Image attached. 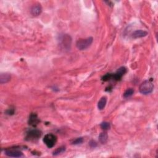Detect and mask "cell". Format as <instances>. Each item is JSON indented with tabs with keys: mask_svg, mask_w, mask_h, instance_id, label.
I'll use <instances>...</instances> for the list:
<instances>
[{
	"mask_svg": "<svg viewBox=\"0 0 158 158\" xmlns=\"http://www.w3.org/2000/svg\"><path fill=\"white\" fill-rule=\"evenodd\" d=\"M101 127L104 130H109V129L111 128V125L108 122H104L101 124Z\"/></svg>",
	"mask_w": 158,
	"mask_h": 158,
	"instance_id": "obj_16",
	"label": "cell"
},
{
	"mask_svg": "<svg viewBox=\"0 0 158 158\" xmlns=\"http://www.w3.org/2000/svg\"><path fill=\"white\" fill-rule=\"evenodd\" d=\"M66 151V147L65 146H61L59 148H57L55 151L53 152V155L55 156H57L59 155L60 154L63 153L64 151Z\"/></svg>",
	"mask_w": 158,
	"mask_h": 158,
	"instance_id": "obj_14",
	"label": "cell"
},
{
	"mask_svg": "<svg viewBox=\"0 0 158 158\" xmlns=\"http://www.w3.org/2000/svg\"><path fill=\"white\" fill-rule=\"evenodd\" d=\"M43 142L48 148H53L57 142V136L52 134H47L45 136Z\"/></svg>",
	"mask_w": 158,
	"mask_h": 158,
	"instance_id": "obj_4",
	"label": "cell"
},
{
	"mask_svg": "<svg viewBox=\"0 0 158 158\" xmlns=\"http://www.w3.org/2000/svg\"><path fill=\"white\" fill-rule=\"evenodd\" d=\"M11 80V75L7 73H2L0 75V83L1 84L8 83Z\"/></svg>",
	"mask_w": 158,
	"mask_h": 158,
	"instance_id": "obj_11",
	"label": "cell"
},
{
	"mask_svg": "<svg viewBox=\"0 0 158 158\" xmlns=\"http://www.w3.org/2000/svg\"><path fill=\"white\" fill-rule=\"evenodd\" d=\"M41 10L42 8L40 5H35L32 6V8H31V13L33 16H37L40 14Z\"/></svg>",
	"mask_w": 158,
	"mask_h": 158,
	"instance_id": "obj_9",
	"label": "cell"
},
{
	"mask_svg": "<svg viewBox=\"0 0 158 158\" xmlns=\"http://www.w3.org/2000/svg\"><path fill=\"white\" fill-rule=\"evenodd\" d=\"M5 154L9 157H20L23 156L22 153L19 150L15 149H8L5 150Z\"/></svg>",
	"mask_w": 158,
	"mask_h": 158,
	"instance_id": "obj_6",
	"label": "cell"
},
{
	"mask_svg": "<svg viewBox=\"0 0 158 158\" xmlns=\"http://www.w3.org/2000/svg\"><path fill=\"white\" fill-rule=\"evenodd\" d=\"M89 145L92 147V148H95V147H96V146H97V143L95 141L92 140L89 143Z\"/></svg>",
	"mask_w": 158,
	"mask_h": 158,
	"instance_id": "obj_19",
	"label": "cell"
},
{
	"mask_svg": "<svg viewBox=\"0 0 158 158\" xmlns=\"http://www.w3.org/2000/svg\"><path fill=\"white\" fill-rule=\"evenodd\" d=\"M93 42V38L88 37L85 39H80L77 41L76 46L78 49L84 50L88 48Z\"/></svg>",
	"mask_w": 158,
	"mask_h": 158,
	"instance_id": "obj_2",
	"label": "cell"
},
{
	"mask_svg": "<svg viewBox=\"0 0 158 158\" xmlns=\"http://www.w3.org/2000/svg\"><path fill=\"white\" fill-rule=\"evenodd\" d=\"M154 85L150 80H145L140 86V92L143 95H148L153 90Z\"/></svg>",
	"mask_w": 158,
	"mask_h": 158,
	"instance_id": "obj_1",
	"label": "cell"
},
{
	"mask_svg": "<svg viewBox=\"0 0 158 158\" xmlns=\"http://www.w3.org/2000/svg\"><path fill=\"white\" fill-rule=\"evenodd\" d=\"M113 78V74H106L105 76H103V78H102V80L103 81H105V82H106V81H108L109 80H111V79H112Z\"/></svg>",
	"mask_w": 158,
	"mask_h": 158,
	"instance_id": "obj_17",
	"label": "cell"
},
{
	"mask_svg": "<svg viewBox=\"0 0 158 158\" xmlns=\"http://www.w3.org/2000/svg\"><path fill=\"white\" fill-rule=\"evenodd\" d=\"M106 103H107V98L106 97H102V98L100 99V100L98 102V107L99 110H102L104 108H105V107L106 105Z\"/></svg>",
	"mask_w": 158,
	"mask_h": 158,
	"instance_id": "obj_12",
	"label": "cell"
},
{
	"mask_svg": "<svg viewBox=\"0 0 158 158\" xmlns=\"http://www.w3.org/2000/svg\"><path fill=\"white\" fill-rule=\"evenodd\" d=\"M148 35V32L145 30H136L132 35V37L133 38H138L144 37Z\"/></svg>",
	"mask_w": 158,
	"mask_h": 158,
	"instance_id": "obj_10",
	"label": "cell"
},
{
	"mask_svg": "<svg viewBox=\"0 0 158 158\" xmlns=\"http://www.w3.org/2000/svg\"><path fill=\"white\" fill-rule=\"evenodd\" d=\"M61 43L63 46L64 48L66 49H69L70 48L71 46V42H72V39L69 35H64L60 39Z\"/></svg>",
	"mask_w": 158,
	"mask_h": 158,
	"instance_id": "obj_5",
	"label": "cell"
},
{
	"mask_svg": "<svg viewBox=\"0 0 158 158\" xmlns=\"http://www.w3.org/2000/svg\"><path fill=\"white\" fill-rule=\"evenodd\" d=\"M126 68L124 67H121L117 70L116 74L113 75V78L116 80H119L122 77L123 75L126 73Z\"/></svg>",
	"mask_w": 158,
	"mask_h": 158,
	"instance_id": "obj_7",
	"label": "cell"
},
{
	"mask_svg": "<svg viewBox=\"0 0 158 158\" xmlns=\"http://www.w3.org/2000/svg\"><path fill=\"white\" fill-rule=\"evenodd\" d=\"M134 93V89H133V88H128L124 93V97L125 98H129V97H130L131 96L133 95Z\"/></svg>",
	"mask_w": 158,
	"mask_h": 158,
	"instance_id": "obj_15",
	"label": "cell"
},
{
	"mask_svg": "<svg viewBox=\"0 0 158 158\" xmlns=\"http://www.w3.org/2000/svg\"><path fill=\"white\" fill-rule=\"evenodd\" d=\"M41 136V132L38 130H32L27 132L26 140L30 142H35L40 138Z\"/></svg>",
	"mask_w": 158,
	"mask_h": 158,
	"instance_id": "obj_3",
	"label": "cell"
},
{
	"mask_svg": "<svg viewBox=\"0 0 158 158\" xmlns=\"http://www.w3.org/2000/svg\"><path fill=\"white\" fill-rule=\"evenodd\" d=\"M40 122V120L36 114H31L29 117V120H28V124L31 126L35 127Z\"/></svg>",
	"mask_w": 158,
	"mask_h": 158,
	"instance_id": "obj_8",
	"label": "cell"
},
{
	"mask_svg": "<svg viewBox=\"0 0 158 158\" xmlns=\"http://www.w3.org/2000/svg\"><path fill=\"white\" fill-rule=\"evenodd\" d=\"M107 138H108V136H107V134L106 132L101 133L99 136V142H101L102 144H105V143H106V142H107Z\"/></svg>",
	"mask_w": 158,
	"mask_h": 158,
	"instance_id": "obj_13",
	"label": "cell"
},
{
	"mask_svg": "<svg viewBox=\"0 0 158 158\" xmlns=\"http://www.w3.org/2000/svg\"><path fill=\"white\" fill-rule=\"evenodd\" d=\"M83 142V138H78L77 139H75V140L72 142V144L73 145H78V144H80Z\"/></svg>",
	"mask_w": 158,
	"mask_h": 158,
	"instance_id": "obj_18",
	"label": "cell"
}]
</instances>
